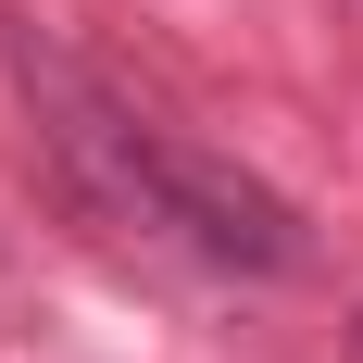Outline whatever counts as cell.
Listing matches in <instances>:
<instances>
[{
  "instance_id": "obj_1",
  "label": "cell",
  "mask_w": 363,
  "mask_h": 363,
  "mask_svg": "<svg viewBox=\"0 0 363 363\" xmlns=\"http://www.w3.org/2000/svg\"><path fill=\"white\" fill-rule=\"evenodd\" d=\"M13 88H26V125H38V150H50V176H63L113 238H176V251L225 263V276H301V263H313L301 213L263 176H238L225 150L176 138V125H150L138 101H113L63 38L13 26Z\"/></svg>"
}]
</instances>
